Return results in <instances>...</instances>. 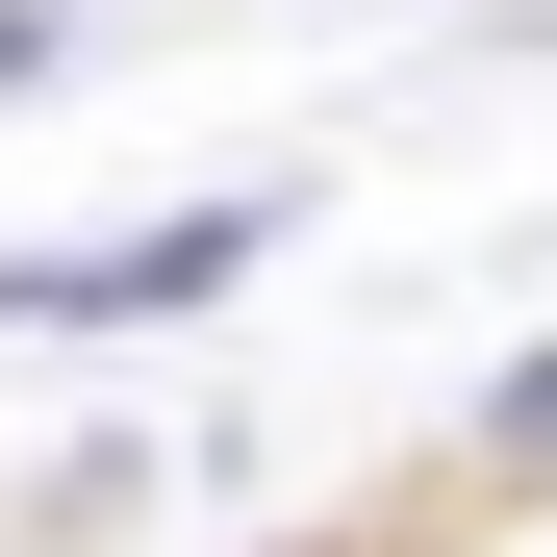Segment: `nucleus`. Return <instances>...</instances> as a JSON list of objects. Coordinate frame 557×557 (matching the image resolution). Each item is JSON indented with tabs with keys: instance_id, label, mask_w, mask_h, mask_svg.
<instances>
[{
	"instance_id": "obj_1",
	"label": "nucleus",
	"mask_w": 557,
	"mask_h": 557,
	"mask_svg": "<svg viewBox=\"0 0 557 557\" xmlns=\"http://www.w3.org/2000/svg\"><path fill=\"white\" fill-rule=\"evenodd\" d=\"M253 278V203L203 228H127V253H51V278H0V330H177V305H228Z\"/></svg>"
},
{
	"instance_id": "obj_2",
	"label": "nucleus",
	"mask_w": 557,
	"mask_h": 557,
	"mask_svg": "<svg viewBox=\"0 0 557 557\" xmlns=\"http://www.w3.org/2000/svg\"><path fill=\"white\" fill-rule=\"evenodd\" d=\"M0 102H51V0H0Z\"/></svg>"
},
{
	"instance_id": "obj_3",
	"label": "nucleus",
	"mask_w": 557,
	"mask_h": 557,
	"mask_svg": "<svg viewBox=\"0 0 557 557\" xmlns=\"http://www.w3.org/2000/svg\"><path fill=\"white\" fill-rule=\"evenodd\" d=\"M507 456H557V381H507Z\"/></svg>"
}]
</instances>
